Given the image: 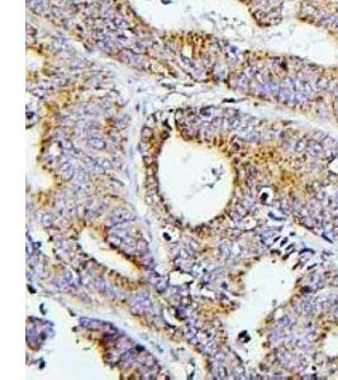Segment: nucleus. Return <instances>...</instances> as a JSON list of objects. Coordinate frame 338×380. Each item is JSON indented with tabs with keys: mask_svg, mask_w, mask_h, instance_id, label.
<instances>
[{
	"mask_svg": "<svg viewBox=\"0 0 338 380\" xmlns=\"http://www.w3.org/2000/svg\"><path fill=\"white\" fill-rule=\"evenodd\" d=\"M324 151H326V150H324V147L322 146V143L317 142L315 140L308 142L307 152H308L310 156H313V157H322V156L324 155V154H323Z\"/></svg>",
	"mask_w": 338,
	"mask_h": 380,
	"instance_id": "nucleus-1",
	"label": "nucleus"
},
{
	"mask_svg": "<svg viewBox=\"0 0 338 380\" xmlns=\"http://www.w3.org/2000/svg\"><path fill=\"white\" fill-rule=\"evenodd\" d=\"M114 23H115V26H117L118 28H122V29L127 28V23L123 21V19H115Z\"/></svg>",
	"mask_w": 338,
	"mask_h": 380,
	"instance_id": "nucleus-5",
	"label": "nucleus"
},
{
	"mask_svg": "<svg viewBox=\"0 0 338 380\" xmlns=\"http://www.w3.org/2000/svg\"><path fill=\"white\" fill-rule=\"evenodd\" d=\"M307 146H308V143H307L304 140H300V141H298L296 145H295V151H298V152H303V151L307 148Z\"/></svg>",
	"mask_w": 338,
	"mask_h": 380,
	"instance_id": "nucleus-4",
	"label": "nucleus"
},
{
	"mask_svg": "<svg viewBox=\"0 0 338 380\" xmlns=\"http://www.w3.org/2000/svg\"><path fill=\"white\" fill-rule=\"evenodd\" d=\"M328 85H329L328 79H327V78H321V79H318V80L315 81L314 89H315V90H326V89H328Z\"/></svg>",
	"mask_w": 338,
	"mask_h": 380,
	"instance_id": "nucleus-2",
	"label": "nucleus"
},
{
	"mask_svg": "<svg viewBox=\"0 0 338 380\" xmlns=\"http://www.w3.org/2000/svg\"><path fill=\"white\" fill-rule=\"evenodd\" d=\"M337 143H338V142H336V140H333V138L329 137V136H327V137L322 141V146L324 147V150H333V148L336 147Z\"/></svg>",
	"mask_w": 338,
	"mask_h": 380,
	"instance_id": "nucleus-3",
	"label": "nucleus"
},
{
	"mask_svg": "<svg viewBox=\"0 0 338 380\" xmlns=\"http://www.w3.org/2000/svg\"><path fill=\"white\" fill-rule=\"evenodd\" d=\"M117 40H118V42L122 43V45H128V43H129V42H128V38L124 37V36H118Z\"/></svg>",
	"mask_w": 338,
	"mask_h": 380,
	"instance_id": "nucleus-6",
	"label": "nucleus"
}]
</instances>
